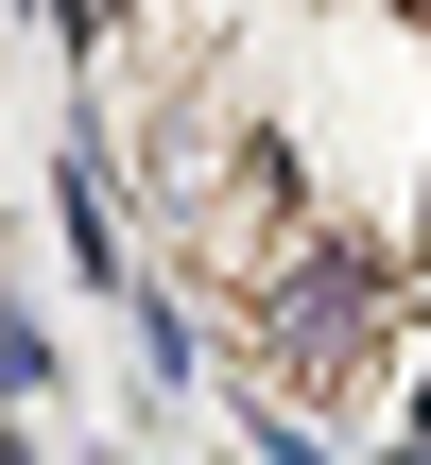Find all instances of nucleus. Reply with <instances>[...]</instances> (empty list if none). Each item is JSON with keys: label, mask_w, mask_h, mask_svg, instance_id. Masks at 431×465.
<instances>
[{"label": "nucleus", "mask_w": 431, "mask_h": 465, "mask_svg": "<svg viewBox=\"0 0 431 465\" xmlns=\"http://www.w3.org/2000/svg\"><path fill=\"white\" fill-rule=\"evenodd\" d=\"M415 465H431V449H415Z\"/></svg>", "instance_id": "obj_1"}]
</instances>
